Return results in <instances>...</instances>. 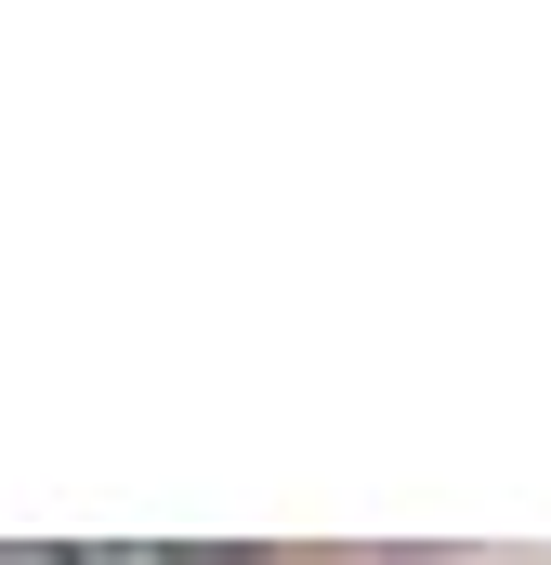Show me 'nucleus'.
<instances>
[{
  "label": "nucleus",
  "mask_w": 551,
  "mask_h": 565,
  "mask_svg": "<svg viewBox=\"0 0 551 565\" xmlns=\"http://www.w3.org/2000/svg\"><path fill=\"white\" fill-rule=\"evenodd\" d=\"M0 565H93V553H66V540H0Z\"/></svg>",
  "instance_id": "nucleus-2"
},
{
  "label": "nucleus",
  "mask_w": 551,
  "mask_h": 565,
  "mask_svg": "<svg viewBox=\"0 0 551 565\" xmlns=\"http://www.w3.org/2000/svg\"><path fill=\"white\" fill-rule=\"evenodd\" d=\"M93 565H263V553H210V540H197V553H184V540H93Z\"/></svg>",
  "instance_id": "nucleus-1"
}]
</instances>
